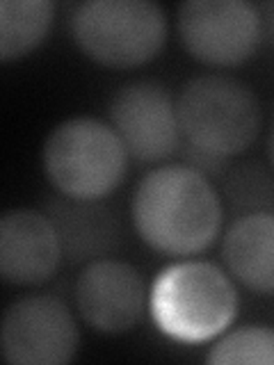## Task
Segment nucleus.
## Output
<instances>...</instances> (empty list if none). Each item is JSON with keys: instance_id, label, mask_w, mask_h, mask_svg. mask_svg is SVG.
Instances as JSON below:
<instances>
[{"instance_id": "1", "label": "nucleus", "mask_w": 274, "mask_h": 365, "mask_svg": "<svg viewBox=\"0 0 274 365\" xmlns=\"http://www.w3.org/2000/svg\"><path fill=\"white\" fill-rule=\"evenodd\" d=\"M137 235L167 256L208 249L222 228V201L210 180L186 165L151 169L137 182L131 203Z\"/></svg>"}, {"instance_id": "2", "label": "nucleus", "mask_w": 274, "mask_h": 365, "mask_svg": "<svg viewBox=\"0 0 274 365\" xmlns=\"http://www.w3.org/2000/svg\"><path fill=\"white\" fill-rule=\"evenodd\" d=\"M148 311L167 336L201 342L220 336L238 313L231 277L208 260H183L158 274L148 290Z\"/></svg>"}, {"instance_id": "3", "label": "nucleus", "mask_w": 274, "mask_h": 365, "mask_svg": "<svg viewBox=\"0 0 274 365\" xmlns=\"http://www.w3.org/2000/svg\"><path fill=\"white\" fill-rule=\"evenodd\" d=\"M176 119L183 142L228 160L256 142L263 108L243 80L220 73L197 76L181 87Z\"/></svg>"}, {"instance_id": "4", "label": "nucleus", "mask_w": 274, "mask_h": 365, "mask_svg": "<svg viewBox=\"0 0 274 365\" xmlns=\"http://www.w3.org/2000/svg\"><path fill=\"white\" fill-rule=\"evenodd\" d=\"M41 163L53 187L64 197L106 199L123 180L128 155L110 123L80 114L49 133Z\"/></svg>"}, {"instance_id": "5", "label": "nucleus", "mask_w": 274, "mask_h": 365, "mask_svg": "<svg viewBox=\"0 0 274 365\" xmlns=\"http://www.w3.org/2000/svg\"><path fill=\"white\" fill-rule=\"evenodd\" d=\"M71 34L94 62L131 68L165 46L167 16L153 0H85L71 11Z\"/></svg>"}, {"instance_id": "6", "label": "nucleus", "mask_w": 274, "mask_h": 365, "mask_svg": "<svg viewBox=\"0 0 274 365\" xmlns=\"http://www.w3.org/2000/svg\"><path fill=\"white\" fill-rule=\"evenodd\" d=\"M270 16L247 0H188L178 7L186 51L203 64L235 66L256 53L270 34Z\"/></svg>"}, {"instance_id": "7", "label": "nucleus", "mask_w": 274, "mask_h": 365, "mask_svg": "<svg viewBox=\"0 0 274 365\" xmlns=\"http://www.w3.org/2000/svg\"><path fill=\"white\" fill-rule=\"evenodd\" d=\"M80 329L60 297L28 294L0 317V356L14 365H62L78 351Z\"/></svg>"}, {"instance_id": "8", "label": "nucleus", "mask_w": 274, "mask_h": 365, "mask_svg": "<svg viewBox=\"0 0 274 365\" xmlns=\"http://www.w3.org/2000/svg\"><path fill=\"white\" fill-rule=\"evenodd\" d=\"M108 114L126 155L140 163H160L178 151L176 101L165 85L153 80H135L123 85L112 96Z\"/></svg>"}, {"instance_id": "9", "label": "nucleus", "mask_w": 274, "mask_h": 365, "mask_svg": "<svg viewBox=\"0 0 274 365\" xmlns=\"http://www.w3.org/2000/svg\"><path fill=\"white\" fill-rule=\"evenodd\" d=\"M73 299L87 327L106 336H119L140 324L148 308V290L131 262L108 256L83 267Z\"/></svg>"}, {"instance_id": "10", "label": "nucleus", "mask_w": 274, "mask_h": 365, "mask_svg": "<svg viewBox=\"0 0 274 365\" xmlns=\"http://www.w3.org/2000/svg\"><path fill=\"white\" fill-rule=\"evenodd\" d=\"M60 262V240L41 210L11 208L0 215V279L39 285L53 279Z\"/></svg>"}, {"instance_id": "11", "label": "nucleus", "mask_w": 274, "mask_h": 365, "mask_svg": "<svg viewBox=\"0 0 274 365\" xmlns=\"http://www.w3.org/2000/svg\"><path fill=\"white\" fill-rule=\"evenodd\" d=\"M41 212L49 217L68 262L108 258L121 242V224L101 199H73L64 194L46 197Z\"/></svg>"}, {"instance_id": "12", "label": "nucleus", "mask_w": 274, "mask_h": 365, "mask_svg": "<svg viewBox=\"0 0 274 365\" xmlns=\"http://www.w3.org/2000/svg\"><path fill=\"white\" fill-rule=\"evenodd\" d=\"M222 260L245 288L272 294L274 290V215L247 212L226 228Z\"/></svg>"}, {"instance_id": "13", "label": "nucleus", "mask_w": 274, "mask_h": 365, "mask_svg": "<svg viewBox=\"0 0 274 365\" xmlns=\"http://www.w3.org/2000/svg\"><path fill=\"white\" fill-rule=\"evenodd\" d=\"M53 11L49 0H0V62L37 48L51 30Z\"/></svg>"}, {"instance_id": "14", "label": "nucleus", "mask_w": 274, "mask_h": 365, "mask_svg": "<svg viewBox=\"0 0 274 365\" xmlns=\"http://www.w3.org/2000/svg\"><path fill=\"white\" fill-rule=\"evenodd\" d=\"M274 334L265 324H247L224 334L206 354V363L213 365H272Z\"/></svg>"}, {"instance_id": "15", "label": "nucleus", "mask_w": 274, "mask_h": 365, "mask_svg": "<svg viewBox=\"0 0 274 365\" xmlns=\"http://www.w3.org/2000/svg\"><path fill=\"white\" fill-rule=\"evenodd\" d=\"M224 197L240 215L272 212V176L258 165H240L224 178Z\"/></svg>"}, {"instance_id": "16", "label": "nucleus", "mask_w": 274, "mask_h": 365, "mask_svg": "<svg viewBox=\"0 0 274 365\" xmlns=\"http://www.w3.org/2000/svg\"><path fill=\"white\" fill-rule=\"evenodd\" d=\"M183 160H186V167L199 171V174H203L206 178L224 174V171H226V160L224 158L199 151V148H194L190 144L183 146Z\"/></svg>"}]
</instances>
